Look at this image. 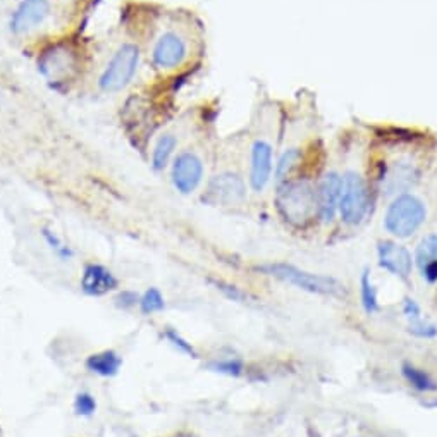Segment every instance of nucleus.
Listing matches in <instances>:
<instances>
[{"mask_svg": "<svg viewBox=\"0 0 437 437\" xmlns=\"http://www.w3.org/2000/svg\"><path fill=\"white\" fill-rule=\"evenodd\" d=\"M275 207L287 224L305 228L319 216L317 186L310 179H287L278 185Z\"/></svg>", "mask_w": 437, "mask_h": 437, "instance_id": "f03ea898", "label": "nucleus"}, {"mask_svg": "<svg viewBox=\"0 0 437 437\" xmlns=\"http://www.w3.org/2000/svg\"><path fill=\"white\" fill-rule=\"evenodd\" d=\"M74 410L78 415H83V417H90L93 415L95 410H97V403H95L93 396L88 393H81L76 396V401H74Z\"/></svg>", "mask_w": 437, "mask_h": 437, "instance_id": "5701e85b", "label": "nucleus"}, {"mask_svg": "<svg viewBox=\"0 0 437 437\" xmlns=\"http://www.w3.org/2000/svg\"><path fill=\"white\" fill-rule=\"evenodd\" d=\"M122 300H124V303H121L122 306H131L133 303L136 301V296L133 293H122L121 296L117 298V301H122Z\"/></svg>", "mask_w": 437, "mask_h": 437, "instance_id": "c756f323", "label": "nucleus"}, {"mask_svg": "<svg viewBox=\"0 0 437 437\" xmlns=\"http://www.w3.org/2000/svg\"><path fill=\"white\" fill-rule=\"evenodd\" d=\"M81 287L84 293L91 294V296H102V294L109 293L114 287H117V279L109 269L98 263H90L84 267L83 278H81Z\"/></svg>", "mask_w": 437, "mask_h": 437, "instance_id": "dca6fc26", "label": "nucleus"}, {"mask_svg": "<svg viewBox=\"0 0 437 437\" xmlns=\"http://www.w3.org/2000/svg\"><path fill=\"white\" fill-rule=\"evenodd\" d=\"M410 332L419 337H434L437 336V329L434 324H427V322H422V320H417V322H412L410 324Z\"/></svg>", "mask_w": 437, "mask_h": 437, "instance_id": "393cba45", "label": "nucleus"}, {"mask_svg": "<svg viewBox=\"0 0 437 437\" xmlns=\"http://www.w3.org/2000/svg\"><path fill=\"white\" fill-rule=\"evenodd\" d=\"M370 207L369 181L362 171L348 167L341 174L339 216L348 226H356L363 221Z\"/></svg>", "mask_w": 437, "mask_h": 437, "instance_id": "0eeeda50", "label": "nucleus"}, {"mask_svg": "<svg viewBox=\"0 0 437 437\" xmlns=\"http://www.w3.org/2000/svg\"><path fill=\"white\" fill-rule=\"evenodd\" d=\"M216 286H217V289L222 291V293L228 294V296L231 298V300H235V301L248 300V294L244 293V291H241L240 287L231 286V285H226V282H221V281L216 282Z\"/></svg>", "mask_w": 437, "mask_h": 437, "instance_id": "bb28decb", "label": "nucleus"}, {"mask_svg": "<svg viewBox=\"0 0 437 437\" xmlns=\"http://www.w3.org/2000/svg\"><path fill=\"white\" fill-rule=\"evenodd\" d=\"M88 370L95 372V374L109 377V375H116L119 367H121V358L114 351H102V353L88 356L86 360Z\"/></svg>", "mask_w": 437, "mask_h": 437, "instance_id": "f3484780", "label": "nucleus"}, {"mask_svg": "<svg viewBox=\"0 0 437 437\" xmlns=\"http://www.w3.org/2000/svg\"><path fill=\"white\" fill-rule=\"evenodd\" d=\"M37 69L52 88L67 86L81 71V53L71 41H53L38 52Z\"/></svg>", "mask_w": 437, "mask_h": 437, "instance_id": "7ed1b4c3", "label": "nucleus"}, {"mask_svg": "<svg viewBox=\"0 0 437 437\" xmlns=\"http://www.w3.org/2000/svg\"><path fill=\"white\" fill-rule=\"evenodd\" d=\"M379 266L401 279H408L413 269L412 253L403 244L384 240L377 243Z\"/></svg>", "mask_w": 437, "mask_h": 437, "instance_id": "ddd939ff", "label": "nucleus"}, {"mask_svg": "<svg viewBox=\"0 0 437 437\" xmlns=\"http://www.w3.org/2000/svg\"><path fill=\"white\" fill-rule=\"evenodd\" d=\"M166 337H167L169 341H171L172 344H174L176 348H178L179 351H183V353L191 355V356H193V358H197V353H195L193 346H191V344L188 343V341L183 339V337L178 334V332H174V331H171V329H169V331L166 332Z\"/></svg>", "mask_w": 437, "mask_h": 437, "instance_id": "a878e982", "label": "nucleus"}, {"mask_svg": "<svg viewBox=\"0 0 437 437\" xmlns=\"http://www.w3.org/2000/svg\"><path fill=\"white\" fill-rule=\"evenodd\" d=\"M403 313L406 315V319H410L412 322L420 320V306L413 300H410V298H406L403 303Z\"/></svg>", "mask_w": 437, "mask_h": 437, "instance_id": "cd10ccee", "label": "nucleus"}, {"mask_svg": "<svg viewBox=\"0 0 437 437\" xmlns=\"http://www.w3.org/2000/svg\"><path fill=\"white\" fill-rule=\"evenodd\" d=\"M143 52L136 41L119 44L97 76V88L103 95H117L135 83L140 72Z\"/></svg>", "mask_w": 437, "mask_h": 437, "instance_id": "f257e3e1", "label": "nucleus"}, {"mask_svg": "<svg viewBox=\"0 0 437 437\" xmlns=\"http://www.w3.org/2000/svg\"><path fill=\"white\" fill-rule=\"evenodd\" d=\"M191 57V41L179 28H164L153 37L148 48L150 66L159 74H172L185 67Z\"/></svg>", "mask_w": 437, "mask_h": 437, "instance_id": "39448f33", "label": "nucleus"}, {"mask_svg": "<svg viewBox=\"0 0 437 437\" xmlns=\"http://www.w3.org/2000/svg\"><path fill=\"white\" fill-rule=\"evenodd\" d=\"M403 375L406 381L415 387V389H419V391H436L437 389L436 382L432 381V379L429 377L424 370L417 369V367H413V365H408V363H405L403 365Z\"/></svg>", "mask_w": 437, "mask_h": 437, "instance_id": "a211bd4d", "label": "nucleus"}, {"mask_svg": "<svg viewBox=\"0 0 437 437\" xmlns=\"http://www.w3.org/2000/svg\"><path fill=\"white\" fill-rule=\"evenodd\" d=\"M360 291H362V305L367 313H374L379 310L377 291L370 281L369 270H363L362 281H360Z\"/></svg>", "mask_w": 437, "mask_h": 437, "instance_id": "6ab92c4d", "label": "nucleus"}, {"mask_svg": "<svg viewBox=\"0 0 437 437\" xmlns=\"http://www.w3.org/2000/svg\"><path fill=\"white\" fill-rule=\"evenodd\" d=\"M275 135L259 131L248 145V183L255 193H262L272 181L275 167Z\"/></svg>", "mask_w": 437, "mask_h": 437, "instance_id": "1a4fd4ad", "label": "nucleus"}, {"mask_svg": "<svg viewBox=\"0 0 437 437\" xmlns=\"http://www.w3.org/2000/svg\"><path fill=\"white\" fill-rule=\"evenodd\" d=\"M247 198V183L243 176L235 171H222L212 176L207 185L203 200L212 205H240Z\"/></svg>", "mask_w": 437, "mask_h": 437, "instance_id": "f8f14e48", "label": "nucleus"}, {"mask_svg": "<svg viewBox=\"0 0 437 437\" xmlns=\"http://www.w3.org/2000/svg\"><path fill=\"white\" fill-rule=\"evenodd\" d=\"M140 305H141V312L143 313L160 312V310H164V298L159 289L152 287V289H148L147 293L143 294Z\"/></svg>", "mask_w": 437, "mask_h": 437, "instance_id": "4be33fe9", "label": "nucleus"}, {"mask_svg": "<svg viewBox=\"0 0 437 437\" xmlns=\"http://www.w3.org/2000/svg\"><path fill=\"white\" fill-rule=\"evenodd\" d=\"M179 148V135L176 131H162L155 138L152 143L150 153H148V164H150L153 172H164L167 171L174 157L178 155Z\"/></svg>", "mask_w": 437, "mask_h": 437, "instance_id": "2eb2a0df", "label": "nucleus"}, {"mask_svg": "<svg viewBox=\"0 0 437 437\" xmlns=\"http://www.w3.org/2000/svg\"><path fill=\"white\" fill-rule=\"evenodd\" d=\"M420 272L429 282H437V260H432V262H429L427 266H425Z\"/></svg>", "mask_w": 437, "mask_h": 437, "instance_id": "c85d7f7f", "label": "nucleus"}, {"mask_svg": "<svg viewBox=\"0 0 437 437\" xmlns=\"http://www.w3.org/2000/svg\"><path fill=\"white\" fill-rule=\"evenodd\" d=\"M169 178L179 195H193L205 179V160L198 148H181L169 166Z\"/></svg>", "mask_w": 437, "mask_h": 437, "instance_id": "9b49d317", "label": "nucleus"}, {"mask_svg": "<svg viewBox=\"0 0 437 437\" xmlns=\"http://www.w3.org/2000/svg\"><path fill=\"white\" fill-rule=\"evenodd\" d=\"M41 235H44V240L47 241V244L51 247V250L56 253L59 259H63V260L71 259L72 250L67 247L66 243H64L63 240H60L59 236L56 235V233L51 231V229H44V231H41Z\"/></svg>", "mask_w": 437, "mask_h": 437, "instance_id": "412c9836", "label": "nucleus"}, {"mask_svg": "<svg viewBox=\"0 0 437 437\" xmlns=\"http://www.w3.org/2000/svg\"><path fill=\"white\" fill-rule=\"evenodd\" d=\"M417 263H419V269L422 270L429 262L437 260V233L434 235L425 236L420 241L419 248H417Z\"/></svg>", "mask_w": 437, "mask_h": 437, "instance_id": "aec40b11", "label": "nucleus"}, {"mask_svg": "<svg viewBox=\"0 0 437 437\" xmlns=\"http://www.w3.org/2000/svg\"><path fill=\"white\" fill-rule=\"evenodd\" d=\"M427 221V205L412 191L398 195L384 212V229L398 240L413 236Z\"/></svg>", "mask_w": 437, "mask_h": 437, "instance_id": "423d86ee", "label": "nucleus"}, {"mask_svg": "<svg viewBox=\"0 0 437 437\" xmlns=\"http://www.w3.org/2000/svg\"><path fill=\"white\" fill-rule=\"evenodd\" d=\"M341 198V174L334 169L325 171L317 185V203H319V216L324 222L334 221L339 212Z\"/></svg>", "mask_w": 437, "mask_h": 437, "instance_id": "4468645a", "label": "nucleus"}, {"mask_svg": "<svg viewBox=\"0 0 437 437\" xmlns=\"http://www.w3.org/2000/svg\"><path fill=\"white\" fill-rule=\"evenodd\" d=\"M400 153L389 160H381L377 164V183L382 193L398 195L412 191L422 179V162L412 148L400 147Z\"/></svg>", "mask_w": 437, "mask_h": 437, "instance_id": "20e7f679", "label": "nucleus"}, {"mask_svg": "<svg viewBox=\"0 0 437 437\" xmlns=\"http://www.w3.org/2000/svg\"><path fill=\"white\" fill-rule=\"evenodd\" d=\"M259 270L266 272V274L278 278L281 281L293 285L300 289L310 291V293L317 294H327V296H343L344 286L334 278H327V275L310 274V272L298 269V267L289 266V263H269V266L260 267Z\"/></svg>", "mask_w": 437, "mask_h": 437, "instance_id": "9d476101", "label": "nucleus"}, {"mask_svg": "<svg viewBox=\"0 0 437 437\" xmlns=\"http://www.w3.org/2000/svg\"><path fill=\"white\" fill-rule=\"evenodd\" d=\"M210 369L221 372V374H228V375H241L243 372V363L240 360H226V362H218L210 365Z\"/></svg>", "mask_w": 437, "mask_h": 437, "instance_id": "b1692460", "label": "nucleus"}, {"mask_svg": "<svg viewBox=\"0 0 437 437\" xmlns=\"http://www.w3.org/2000/svg\"><path fill=\"white\" fill-rule=\"evenodd\" d=\"M56 14V0H19L9 16V32L16 38L34 37L52 25Z\"/></svg>", "mask_w": 437, "mask_h": 437, "instance_id": "6e6552de", "label": "nucleus"}]
</instances>
